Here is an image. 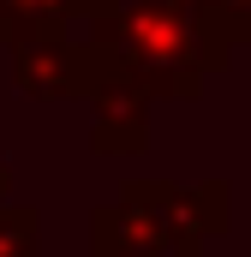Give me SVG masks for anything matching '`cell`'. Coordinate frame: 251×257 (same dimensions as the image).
Instances as JSON below:
<instances>
[{"instance_id": "3", "label": "cell", "mask_w": 251, "mask_h": 257, "mask_svg": "<svg viewBox=\"0 0 251 257\" xmlns=\"http://www.w3.org/2000/svg\"><path fill=\"white\" fill-rule=\"evenodd\" d=\"M114 72V54L102 42H72V36H36L12 48V84L36 102H72V96H96V84Z\"/></svg>"}, {"instance_id": "4", "label": "cell", "mask_w": 251, "mask_h": 257, "mask_svg": "<svg viewBox=\"0 0 251 257\" xmlns=\"http://www.w3.org/2000/svg\"><path fill=\"white\" fill-rule=\"evenodd\" d=\"M90 108H96V126H90V144L96 150H108V156H138L144 150V114H150V90L138 84V78H126L120 60H114V72L96 84V96H90Z\"/></svg>"}, {"instance_id": "1", "label": "cell", "mask_w": 251, "mask_h": 257, "mask_svg": "<svg viewBox=\"0 0 251 257\" xmlns=\"http://www.w3.org/2000/svg\"><path fill=\"white\" fill-rule=\"evenodd\" d=\"M84 36L102 42L126 78H138L150 96H197L203 72L221 60V36L191 0H96L84 18Z\"/></svg>"}, {"instance_id": "2", "label": "cell", "mask_w": 251, "mask_h": 257, "mask_svg": "<svg viewBox=\"0 0 251 257\" xmlns=\"http://www.w3.org/2000/svg\"><path fill=\"white\" fill-rule=\"evenodd\" d=\"M227 227V186H156L138 180L120 203L96 209V257H197Z\"/></svg>"}, {"instance_id": "6", "label": "cell", "mask_w": 251, "mask_h": 257, "mask_svg": "<svg viewBox=\"0 0 251 257\" xmlns=\"http://www.w3.org/2000/svg\"><path fill=\"white\" fill-rule=\"evenodd\" d=\"M36 209L0 203V257H36Z\"/></svg>"}, {"instance_id": "7", "label": "cell", "mask_w": 251, "mask_h": 257, "mask_svg": "<svg viewBox=\"0 0 251 257\" xmlns=\"http://www.w3.org/2000/svg\"><path fill=\"white\" fill-rule=\"evenodd\" d=\"M6 192H12V168H6V156H0V203H6Z\"/></svg>"}, {"instance_id": "5", "label": "cell", "mask_w": 251, "mask_h": 257, "mask_svg": "<svg viewBox=\"0 0 251 257\" xmlns=\"http://www.w3.org/2000/svg\"><path fill=\"white\" fill-rule=\"evenodd\" d=\"M96 0H0V48L36 42V36H66L72 24L90 18Z\"/></svg>"}]
</instances>
